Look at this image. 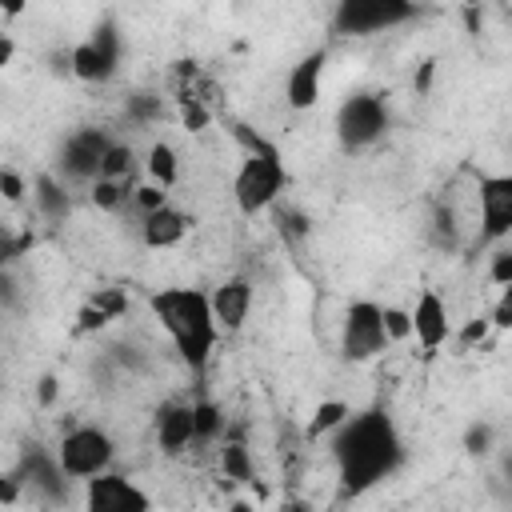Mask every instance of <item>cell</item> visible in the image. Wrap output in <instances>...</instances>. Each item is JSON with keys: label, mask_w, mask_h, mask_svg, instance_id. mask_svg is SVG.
<instances>
[{"label": "cell", "mask_w": 512, "mask_h": 512, "mask_svg": "<svg viewBox=\"0 0 512 512\" xmlns=\"http://www.w3.org/2000/svg\"><path fill=\"white\" fill-rule=\"evenodd\" d=\"M332 456L344 496H364L404 464V440L384 408H368L332 436Z\"/></svg>", "instance_id": "cell-1"}, {"label": "cell", "mask_w": 512, "mask_h": 512, "mask_svg": "<svg viewBox=\"0 0 512 512\" xmlns=\"http://www.w3.org/2000/svg\"><path fill=\"white\" fill-rule=\"evenodd\" d=\"M152 312L160 320V328L172 336L180 360L192 372H204L220 336V324L212 316V296L200 288H164L152 296Z\"/></svg>", "instance_id": "cell-2"}, {"label": "cell", "mask_w": 512, "mask_h": 512, "mask_svg": "<svg viewBox=\"0 0 512 512\" xmlns=\"http://www.w3.org/2000/svg\"><path fill=\"white\" fill-rule=\"evenodd\" d=\"M232 132L244 144V164L232 180V196L244 216H256L280 200V192L288 188V168L280 160V148L268 144L264 136H256L248 124H232Z\"/></svg>", "instance_id": "cell-3"}, {"label": "cell", "mask_w": 512, "mask_h": 512, "mask_svg": "<svg viewBox=\"0 0 512 512\" xmlns=\"http://www.w3.org/2000/svg\"><path fill=\"white\" fill-rule=\"evenodd\" d=\"M56 456H60V464H64V472H68L72 480H84V484H88V480L112 472L116 444H112V436H108L104 428H96V424H76V428H68V432L60 436Z\"/></svg>", "instance_id": "cell-4"}, {"label": "cell", "mask_w": 512, "mask_h": 512, "mask_svg": "<svg viewBox=\"0 0 512 512\" xmlns=\"http://www.w3.org/2000/svg\"><path fill=\"white\" fill-rule=\"evenodd\" d=\"M388 132V100L380 92H356L336 112V136L344 152H364Z\"/></svg>", "instance_id": "cell-5"}, {"label": "cell", "mask_w": 512, "mask_h": 512, "mask_svg": "<svg viewBox=\"0 0 512 512\" xmlns=\"http://www.w3.org/2000/svg\"><path fill=\"white\" fill-rule=\"evenodd\" d=\"M388 328H384V308L376 300H356L344 308L340 320V352L348 360H372L388 348Z\"/></svg>", "instance_id": "cell-6"}, {"label": "cell", "mask_w": 512, "mask_h": 512, "mask_svg": "<svg viewBox=\"0 0 512 512\" xmlns=\"http://www.w3.org/2000/svg\"><path fill=\"white\" fill-rule=\"evenodd\" d=\"M412 16H420V8L404 4V0H344L336 8V32L372 36V32H388Z\"/></svg>", "instance_id": "cell-7"}, {"label": "cell", "mask_w": 512, "mask_h": 512, "mask_svg": "<svg viewBox=\"0 0 512 512\" xmlns=\"http://www.w3.org/2000/svg\"><path fill=\"white\" fill-rule=\"evenodd\" d=\"M120 48H124V44H120L116 24L104 20L88 40H80V44L72 48V76L84 80V84H104V80H112L116 68H120Z\"/></svg>", "instance_id": "cell-8"}, {"label": "cell", "mask_w": 512, "mask_h": 512, "mask_svg": "<svg viewBox=\"0 0 512 512\" xmlns=\"http://www.w3.org/2000/svg\"><path fill=\"white\" fill-rule=\"evenodd\" d=\"M116 140L104 132V128H76L64 144H60V172L64 180H76V184H96L100 180V168H104V156Z\"/></svg>", "instance_id": "cell-9"}, {"label": "cell", "mask_w": 512, "mask_h": 512, "mask_svg": "<svg viewBox=\"0 0 512 512\" xmlns=\"http://www.w3.org/2000/svg\"><path fill=\"white\" fill-rule=\"evenodd\" d=\"M16 472H20L24 492H28L32 500H40V504H48V508L68 504V484H72V476L64 472V464H60L56 452H44L40 444H32V452H24V460H20Z\"/></svg>", "instance_id": "cell-10"}, {"label": "cell", "mask_w": 512, "mask_h": 512, "mask_svg": "<svg viewBox=\"0 0 512 512\" xmlns=\"http://www.w3.org/2000/svg\"><path fill=\"white\" fill-rule=\"evenodd\" d=\"M84 512H152V500L136 480L104 472L84 484Z\"/></svg>", "instance_id": "cell-11"}, {"label": "cell", "mask_w": 512, "mask_h": 512, "mask_svg": "<svg viewBox=\"0 0 512 512\" xmlns=\"http://www.w3.org/2000/svg\"><path fill=\"white\" fill-rule=\"evenodd\" d=\"M476 200H480V240L496 244L512 236V172L480 176Z\"/></svg>", "instance_id": "cell-12"}, {"label": "cell", "mask_w": 512, "mask_h": 512, "mask_svg": "<svg viewBox=\"0 0 512 512\" xmlns=\"http://www.w3.org/2000/svg\"><path fill=\"white\" fill-rule=\"evenodd\" d=\"M324 64H328V52L324 48H312L300 64H292L288 80H284V96H288V108L304 112L320 100V80H324Z\"/></svg>", "instance_id": "cell-13"}, {"label": "cell", "mask_w": 512, "mask_h": 512, "mask_svg": "<svg viewBox=\"0 0 512 512\" xmlns=\"http://www.w3.org/2000/svg\"><path fill=\"white\" fill-rule=\"evenodd\" d=\"M208 296H212V316H216L220 332H240L248 320V308H252V284L244 276H232V280L216 284Z\"/></svg>", "instance_id": "cell-14"}, {"label": "cell", "mask_w": 512, "mask_h": 512, "mask_svg": "<svg viewBox=\"0 0 512 512\" xmlns=\"http://www.w3.org/2000/svg\"><path fill=\"white\" fill-rule=\"evenodd\" d=\"M412 336H416L428 352H436V348L452 336L448 304H444L432 288H424V292H420V300H416V308H412Z\"/></svg>", "instance_id": "cell-15"}, {"label": "cell", "mask_w": 512, "mask_h": 512, "mask_svg": "<svg viewBox=\"0 0 512 512\" xmlns=\"http://www.w3.org/2000/svg\"><path fill=\"white\" fill-rule=\"evenodd\" d=\"M196 440V420H192V404H164L156 412V444L168 456H180L184 448H192Z\"/></svg>", "instance_id": "cell-16"}, {"label": "cell", "mask_w": 512, "mask_h": 512, "mask_svg": "<svg viewBox=\"0 0 512 512\" xmlns=\"http://www.w3.org/2000/svg\"><path fill=\"white\" fill-rule=\"evenodd\" d=\"M188 228H192L188 212L168 204V208H160V212L140 220V240H144V248H172V244H180L188 236Z\"/></svg>", "instance_id": "cell-17"}, {"label": "cell", "mask_w": 512, "mask_h": 512, "mask_svg": "<svg viewBox=\"0 0 512 512\" xmlns=\"http://www.w3.org/2000/svg\"><path fill=\"white\" fill-rule=\"evenodd\" d=\"M32 200H36V212H40L48 224L68 220V212H72V196H68L64 180L52 176V172H40V176L32 180Z\"/></svg>", "instance_id": "cell-18"}, {"label": "cell", "mask_w": 512, "mask_h": 512, "mask_svg": "<svg viewBox=\"0 0 512 512\" xmlns=\"http://www.w3.org/2000/svg\"><path fill=\"white\" fill-rule=\"evenodd\" d=\"M348 420H352V408L344 400H320L316 412H312V420H308V428H304V440L316 444L320 436H336Z\"/></svg>", "instance_id": "cell-19"}, {"label": "cell", "mask_w": 512, "mask_h": 512, "mask_svg": "<svg viewBox=\"0 0 512 512\" xmlns=\"http://www.w3.org/2000/svg\"><path fill=\"white\" fill-rule=\"evenodd\" d=\"M144 172L152 176V184H160L164 192L180 180V156H176V148L168 144V140H156L152 148H148V156H144Z\"/></svg>", "instance_id": "cell-20"}, {"label": "cell", "mask_w": 512, "mask_h": 512, "mask_svg": "<svg viewBox=\"0 0 512 512\" xmlns=\"http://www.w3.org/2000/svg\"><path fill=\"white\" fill-rule=\"evenodd\" d=\"M220 468H224V476L236 480V484H248V480H252V460H248V444H244L240 428H228V432H224Z\"/></svg>", "instance_id": "cell-21"}, {"label": "cell", "mask_w": 512, "mask_h": 512, "mask_svg": "<svg viewBox=\"0 0 512 512\" xmlns=\"http://www.w3.org/2000/svg\"><path fill=\"white\" fill-rule=\"evenodd\" d=\"M428 240L440 248V252H456L460 248V220L448 204H436L432 208V224H428Z\"/></svg>", "instance_id": "cell-22"}, {"label": "cell", "mask_w": 512, "mask_h": 512, "mask_svg": "<svg viewBox=\"0 0 512 512\" xmlns=\"http://www.w3.org/2000/svg\"><path fill=\"white\" fill-rule=\"evenodd\" d=\"M192 420H196V440L192 444H212V440H220L228 432V420L212 400H196L192 404Z\"/></svg>", "instance_id": "cell-23"}, {"label": "cell", "mask_w": 512, "mask_h": 512, "mask_svg": "<svg viewBox=\"0 0 512 512\" xmlns=\"http://www.w3.org/2000/svg\"><path fill=\"white\" fill-rule=\"evenodd\" d=\"M132 172H136V152L132 144L116 140L104 156V168H100V180H120V184H132Z\"/></svg>", "instance_id": "cell-24"}, {"label": "cell", "mask_w": 512, "mask_h": 512, "mask_svg": "<svg viewBox=\"0 0 512 512\" xmlns=\"http://www.w3.org/2000/svg\"><path fill=\"white\" fill-rule=\"evenodd\" d=\"M124 116L132 120V124H156L160 116H164V100L156 96V92H136V96H128V104H124Z\"/></svg>", "instance_id": "cell-25"}, {"label": "cell", "mask_w": 512, "mask_h": 512, "mask_svg": "<svg viewBox=\"0 0 512 512\" xmlns=\"http://www.w3.org/2000/svg\"><path fill=\"white\" fill-rule=\"evenodd\" d=\"M176 112H180V124H184L188 132H204L208 120H212V108H208L196 92H180V96H176Z\"/></svg>", "instance_id": "cell-26"}, {"label": "cell", "mask_w": 512, "mask_h": 512, "mask_svg": "<svg viewBox=\"0 0 512 512\" xmlns=\"http://www.w3.org/2000/svg\"><path fill=\"white\" fill-rule=\"evenodd\" d=\"M128 192H132V188H128V184H120V180H96L88 196H92V204H96V208H104V212H116L124 200H132Z\"/></svg>", "instance_id": "cell-27"}, {"label": "cell", "mask_w": 512, "mask_h": 512, "mask_svg": "<svg viewBox=\"0 0 512 512\" xmlns=\"http://www.w3.org/2000/svg\"><path fill=\"white\" fill-rule=\"evenodd\" d=\"M276 224H280V236H284L288 244H300V240H308V232H312V220H308L300 208H280V212H276Z\"/></svg>", "instance_id": "cell-28"}, {"label": "cell", "mask_w": 512, "mask_h": 512, "mask_svg": "<svg viewBox=\"0 0 512 512\" xmlns=\"http://www.w3.org/2000/svg\"><path fill=\"white\" fill-rule=\"evenodd\" d=\"M492 444H496V432H492L488 420H472V424L464 428V452H468V456H488Z\"/></svg>", "instance_id": "cell-29"}, {"label": "cell", "mask_w": 512, "mask_h": 512, "mask_svg": "<svg viewBox=\"0 0 512 512\" xmlns=\"http://www.w3.org/2000/svg\"><path fill=\"white\" fill-rule=\"evenodd\" d=\"M132 204H136V212H140V220H144V216L168 208V192H164L160 184H140V188H132Z\"/></svg>", "instance_id": "cell-30"}, {"label": "cell", "mask_w": 512, "mask_h": 512, "mask_svg": "<svg viewBox=\"0 0 512 512\" xmlns=\"http://www.w3.org/2000/svg\"><path fill=\"white\" fill-rule=\"evenodd\" d=\"M88 304H92V308H96L104 320H116V316L128 308V296H124L120 288H100V292H96Z\"/></svg>", "instance_id": "cell-31"}, {"label": "cell", "mask_w": 512, "mask_h": 512, "mask_svg": "<svg viewBox=\"0 0 512 512\" xmlns=\"http://www.w3.org/2000/svg\"><path fill=\"white\" fill-rule=\"evenodd\" d=\"M384 328H388V340H408L412 336V312L384 304Z\"/></svg>", "instance_id": "cell-32"}, {"label": "cell", "mask_w": 512, "mask_h": 512, "mask_svg": "<svg viewBox=\"0 0 512 512\" xmlns=\"http://www.w3.org/2000/svg\"><path fill=\"white\" fill-rule=\"evenodd\" d=\"M0 192H4L8 204H20L24 192H28V188H24V176H20L16 168H0Z\"/></svg>", "instance_id": "cell-33"}, {"label": "cell", "mask_w": 512, "mask_h": 512, "mask_svg": "<svg viewBox=\"0 0 512 512\" xmlns=\"http://www.w3.org/2000/svg\"><path fill=\"white\" fill-rule=\"evenodd\" d=\"M488 276H492V284H500V288H508V284H512V248H500V252L492 256Z\"/></svg>", "instance_id": "cell-34"}, {"label": "cell", "mask_w": 512, "mask_h": 512, "mask_svg": "<svg viewBox=\"0 0 512 512\" xmlns=\"http://www.w3.org/2000/svg\"><path fill=\"white\" fill-rule=\"evenodd\" d=\"M488 328H492V320L476 316V320H468L456 336H460V344H464V348H472V344H484V340H488Z\"/></svg>", "instance_id": "cell-35"}, {"label": "cell", "mask_w": 512, "mask_h": 512, "mask_svg": "<svg viewBox=\"0 0 512 512\" xmlns=\"http://www.w3.org/2000/svg\"><path fill=\"white\" fill-rule=\"evenodd\" d=\"M20 492H24L20 472H16V468H12V472H4V480H0V500H4V504H16V500H20Z\"/></svg>", "instance_id": "cell-36"}, {"label": "cell", "mask_w": 512, "mask_h": 512, "mask_svg": "<svg viewBox=\"0 0 512 512\" xmlns=\"http://www.w3.org/2000/svg\"><path fill=\"white\" fill-rule=\"evenodd\" d=\"M492 324H496V328H512V284H508L504 296L496 300V308H492Z\"/></svg>", "instance_id": "cell-37"}, {"label": "cell", "mask_w": 512, "mask_h": 512, "mask_svg": "<svg viewBox=\"0 0 512 512\" xmlns=\"http://www.w3.org/2000/svg\"><path fill=\"white\" fill-rule=\"evenodd\" d=\"M0 296H4V308L12 312L16 308V276H12V268H4V276H0Z\"/></svg>", "instance_id": "cell-38"}, {"label": "cell", "mask_w": 512, "mask_h": 512, "mask_svg": "<svg viewBox=\"0 0 512 512\" xmlns=\"http://www.w3.org/2000/svg\"><path fill=\"white\" fill-rule=\"evenodd\" d=\"M56 392H60V380H56V376H40L36 400H40V404H52V400H56Z\"/></svg>", "instance_id": "cell-39"}, {"label": "cell", "mask_w": 512, "mask_h": 512, "mask_svg": "<svg viewBox=\"0 0 512 512\" xmlns=\"http://www.w3.org/2000/svg\"><path fill=\"white\" fill-rule=\"evenodd\" d=\"M432 72H436V60H424V64H420V72H416V80H412V84H416V92H428V88H432Z\"/></svg>", "instance_id": "cell-40"}, {"label": "cell", "mask_w": 512, "mask_h": 512, "mask_svg": "<svg viewBox=\"0 0 512 512\" xmlns=\"http://www.w3.org/2000/svg\"><path fill=\"white\" fill-rule=\"evenodd\" d=\"M12 56H16V40H12V32H0V68H8Z\"/></svg>", "instance_id": "cell-41"}, {"label": "cell", "mask_w": 512, "mask_h": 512, "mask_svg": "<svg viewBox=\"0 0 512 512\" xmlns=\"http://www.w3.org/2000/svg\"><path fill=\"white\" fill-rule=\"evenodd\" d=\"M500 476H504V484L512 488V452H508V456L500 460Z\"/></svg>", "instance_id": "cell-42"}, {"label": "cell", "mask_w": 512, "mask_h": 512, "mask_svg": "<svg viewBox=\"0 0 512 512\" xmlns=\"http://www.w3.org/2000/svg\"><path fill=\"white\" fill-rule=\"evenodd\" d=\"M228 512H256V508H252V504H248V500H236V504H232V508H228Z\"/></svg>", "instance_id": "cell-43"}, {"label": "cell", "mask_w": 512, "mask_h": 512, "mask_svg": "<svg viewBox=\"0 0 512 512\" xmlns=\"http://www.w3.org/2000/svg\"><path fill=\"white\" fill-rule=\"evenodd\" d=\"M288 512H304V508H288Z\"/></svg>", "instance_id": "cell-44"}]
</instances>
